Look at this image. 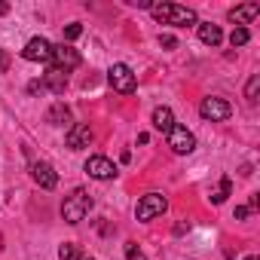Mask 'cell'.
<instances>
[{
    "mask_svg": "<svg viewBox=\"0 0 260 260\" xmlns=\"http://www.w3.org/2000/svg\"><path fill=\"white\" fill-rule=\"evenodd\" d=\"M150 13L162 22V25H175V28H190L196 25V13L190 7H178V4H153Z\"/></svg>",
    "mask_w": 260,
    "mask_h": 260,
    "instance_id": "cell-1",
    "label": "cell"
},
{
    "mask_svg": "<svg viewBox=\"0 0 260 260\" xmlns=\"http://www.w3.org/2000/svg\"><path fill=\"white\" fill-rule=\"evenodd\" d=\"M89 211H92V196H89L86 190H74V193L61 202V217H64L68 223H80Z\"/></svg>",
    "mask_w": 260,
    "mask_h": 260,
    "instance_id": "cell-2",
    "label": "cell"
},
{
    "mask_svg": "<svg viewBox=\"0 0 260 260\" xmlns=\"http://www.w3.org/2000/svg\"><path fill=\"white\" fill-rule=\"evenodd\" d=\"M107 83L113 86V92H119V95H132L135 92V74H132V68H128V64H113L110 71H107Z\"/></svg>",
    "mask_w": 260,
    "mask_h": 260,
    "instance_id": "cell-3",
    "label": "cell"
},
{
    "mask_svg": "<svg viewBox=\"0 0 260 260\" xmlns=\"http://www.w3.org/2000/svg\"><path fill=\"white\" fill-rule=\"evenodd\" d=\"M166 208H169V199H166L162 193H147V196H144V199L138 202V208H135V217L147 223V220L159 217V214H162Z\"/></svg>",
    "mask_w": 260,
    "mask_h": 260,
    "instance_id": "cell-4",
    "label": "cell"
},
{
    "mask_svg": "<svg viewBox=\"0 0 260 260\" xmlns=\"http://www.w3.org/2000/svg\"><path fill=\"white\" fill-rule=\"evenodd\" d=\"M166 138H169V147H172L175 153H181V156L196 150V138H193V132H187V125H178V122H175V125L169 128Z\"/></svg>",
    "mask_w": 260,
    "mask_h": 260,
    "instance_id": "cell-5",
    "label": "cell"
},
{
    "mask_svg": "<svg viewBox=\"0 0 260 260\" xmlns=\"http://www.w3.org/2000/svg\"><path fill=\"white\" fill-rule=\"evenodd\" d=\"M80 61H83V58H80V52H77L74 46H64V43H61V46H52V68H58V71L68 74V71L80 68Z\"/></svg>",
    "mask_w": 260,
    "mask_h": 260,
    "instance_id": "cell-6",
    "label": "cell"
},
{
    "mask_svg": "<svg viewBox=\"0 0 260 260\" xmlns=\"http://www.w3.org/2000/svg\"><path fill=\"white\" fill-rule=\"evenodd\" d=\"M199 113H202L205 119H211V122H223V119H230L233 107H230L223 98H202V104H199Z\"/></svg>",
    "mask_w": 260,
    "mask_h": 260,
    "instance_id": "cell-7",
    "label": "cell"
},
{
    "mask_svg": "<svg viewBox=\"0 0 260 260\" xmlns=\"http://www.w3.org/2000/svg\"><path fill=\"white\" fill-rule=\"evenodd\" d=\"M22 55L28 61H52V43L46 37H31L22 49Z\"/></svg>",
    "mask_w": 260,
    "mask_h": 260,
    "instance_id": "cell-8",
    "label": "cell"
},
{
    "mask_svg": "<svg viewBox=\"0 0 260 260\" xmlns=\"http://www.w3.org/2000/svg\"><path fill=\"white\" fill-rule=\"evenodd\" d=\"M86 172H89V178H95V181H113V178H116V166H113L107 156H89V159H86Z\"/></svg>",
    "mask_w": 260,
    "mask_h": 260,
    "instance_id": "cell-9",
    "label": "cell"
},
{
    "mask_svg": "<svg viewBox=\"0 0 260 260\" xmlns=\"http://www.w3.org/2000/svg\"><path fill=\"white\" fill-rule=\"evenodd\" d=\"M31 178H34V184L37 187H43V190H55V184H58V175L52 172V166L49 162H31Z\"/></svg>",
    "mask_w": 260,
    "mask_h": 260,
    "instance_id": "cell-10",
    "label": "cell"
},
{
    "mask_svg": "<svg viewBox=\"0 0 260 260\" xmlns=\"http://www.w3.org/2000/svg\"><path fill=\"white\" fill-rule=\"evenodd\" d=\"M68 147L71 150H83V147H89L92 144V128L86 125V122H77V125H71L68 128Z\"/></svg>",
    "mask_w": 260,
    "mask_h": 260,
    "instance_id": "cell-11",
    "label": "cell"
},
{
    "mask_svg": "<svg viewBox=\"0 0 260 260\" xmlns=\"http://www.w3.org/2000/svg\"><path fill=\"white\" fill-rule=\"evenodd\" d=\"M260 16V4H242V7H233L230 13H226V19L233 22V25H248L251 19H257Z\"/></svg>",
    "mask_w": 260,
    "mask_h": 260,
    "instance_id": "cell-12",
    "label": "cell"
},
{
    "mask_svg": "<svg viewBox=\"0 0 260 260\" xmlns=\"http://www.w3.org/2000/svg\"><path fill=\"white\" fill-rule=\"evenodd\" d=\"M196 31H199V40L205 46H220L223 43V31L217 25H211V22H196Z\"/></svg>",
    "mask_w": 260,
    "mask_h": 260,
    "instance_id": "cell-13",
    "label": "cell"
},
{
    "mask_svg": "<svg viewBox=\"0 0 260 260\" xmlns=\"http://www.w3.org/2000/svg\"><path fill=\"white\" fill-rule=\"evenodd\" d=\"M43 86H46L49 92L61 95V92L68 89V74H64V71H58V68H49V71L43 74Z\"/></svg>",
    "mask_w": 260,
    "mask_h": 260,
    "instance_id": "cell-14",
    "label": "cell"
},
{
    "mask_svg": "<svg viewBox=\"0 0 260 260\" xmlns=\"http://www.w3.org/2000/svg\"><path fill=\"white\" fill-rule=\"evenodd\" d=\"M172 125H175L172 107H156V110H153V128H156V132H162V135H169Z\"/></svg>",
    "mask_w": 260,
    "mask_h": 260,
    "instance_id": "cell-15",
    "label": "cell"
},
{
    "mask_svg": "<svg viewBox=\"0 0 260 260\" xmlns=\"http://www.w3.org/2000/svg\"><path fill=\"white\" fill-rule=\"evenodd\" d=\"M68 119H71V107H68L64 101H55V104L46 110V122H49V125H64Z\"/></svg>",
    "mask_w": 260,
    "mask_h": 260,
    "instance_id": "cell-16",
    "label": "cell"
},
{
    "mask_svg": "<svg viewBox=\"0 0 260 260\" xmlns=\"http://www.w3.org/2000/svg\"><path fill=\"white\" fill-rule=\"evenodd\" d=\"M230 190H233V181L230 178H220V184H217V190H211V202L214 205H220V202H226V196H230Z\"/></svg>",
    "mask_w": 260,
    "mask_h": 260,
    "instance_id": "cell-17",
    "label": "cell"
},
{
    "mask_svg": "<svg viewBox=\"0 0 260 260\" xmlns=\"http://www.w3.org/2000/svg\"><path fill=\"white\" fill-rule=\"evenodd\" d=\"M58 260H83V254H80V248L74 242H64L58 248Z\"/></svg>",
    "mask_w": 260,
    "mask_h": 260,
    "instance_id": "cell-18",
    "label": "cell"
},
{
    "mask_svg": "<svg viewBox=\"0 0 260 260\" xmlns=\"http://www.w3.org/2000/svg\"><path fill=\"white\" fill-rule=\"evenodd\" d=\"M257 89H260V74H251V80H248V86H245L248 104H257Z\"/></svg>",
    "mask_w": 260,
    "mask_h": 260,
    "instance_id": "cell-19",
    "label": "cell"
},
{
    "mask_svg": "<svg viewBox=\"0 0 260 260\" xmlns=\"http://www.w3.org/2000/svg\"><path fill=\"white\" fill-rule=\"evenodd\" d=\"M248 40H251L248 28H233V34H230V43H233V46H245Z\"/></svg>",
    "mask_w": 260,
    "mask_h": 260,
    "instance_id": "cell-20",
    "label": "cell"
},
{
    "mask_svg": "<svg viewBox=\"0 0 260 260\" xmlns=\"http://www.w3.org/2000/svg\"><path fill=\"white\" fill-rule=\"evenodd\" d=\"M125 260H147V254L135 242H125Z\"/></svg>",
    "mask_w": 260,
    "mask_h": 260,
    "instance_id": "cell-21",
    "label": "cell"
},
{
    "mask_svg": "<svg viewBox=\"0 0 260 260\" xmlns=\"http://www.w3.org/2000/svg\"><path fill=\"white\" fill-rule=\"evenodd\" d=\"M80 34H83V25H77V22H74V25H68V28H64V40H77V37H80Z\"/></svg>",
    "mask_w": 260,
    "mask_h": 260,
    "instance_id": "cell-22",
    "label": "cell"
},
{
    "mask_svg": "<svg viewBox=\"0 0 260 260\" xmlns=\"http://www.w3.org/2000/svg\"><path fill=\"white\" fill-rule=\"evenodd\" d=\"M159 46H162V49H178V40H175L172 34H159Z\"/></svg>",
    "mask_w": 260,
    "mask_h": 260,
    "instance_id": "cell-23",
    "label": "cell"
},
{
    "mask_svg": "<svg viewBox=\"0 0 260 260\" xmlns=\"http://www.w3.org/2000/svg\"><path fill=\"white\" fill-rule=\"evenodd\" d=\"M28 92H31V95H37V92H46L43 80H31V83H28Z\"/></svg>",
    "mask_w": 260,
    "mask_h": 260,
    "instance_id": "cell-24",
    "label": "cell"
},
{
    "mask_svg": "<svg viewBox=\"0 0 260 260\" xmlns=\"http://www.w3.org/2000/svg\"><path fill=\"white\" fill-rule=\"evenodd\" d=\"M7 71H10V55L0 49V74H7Z\"/></svg>",
    "mask_w": 260,
    "mask_h": 260,
    "instance_id": "cell-25",
    "label": "cell"
},
{
    "mask_svg": "<svg viewBox=\"0 0 260 260\" xmlns=\"http://www.w3.org/2000/svg\"><path fill=\"white\" fill-rule=\"evenodd\" d=\"M248 214H251V211H248V205H239V208H236V214H233V217H236V220H245V217H248Z\"/></svg>",
    "mask_w": 260,
    "mask_h": 260,
    "instance_id": "cell-26",
    "label": "cell"
},
{
    "mask_svg": "<svg viewBox=\"0 0 260 260\" xmlns=\"http://www.w3.org/2000/svg\"><path fill=\"white\" fill-rule=\"evenodd\" d=\"M128 4H132V7H141V10H150V7H153L150 0H128Z\"/></svg>",
    "mask_w": 260,
    "mask_h": 260,
    "instance_id": "cell-27",
    "label": "cell"
},
{
    "mask_svg": "<svg viewBox=\"0 0 260 260\" xmlns=\"http://www.w3.org/2000/svg\"><path fill=\"white\" fill-rule=\"evenodd\" d=\"M187 230H190V223H178V226H175V236H184Z\"/></svg>",
    "mask_w": 260,
    "mask_h": 260,
    "instance_id": "cell-28",
    "label": "cell"
},
{
    "mask_svg": "<svg viewBox=\"0 0 260 260\" xmlns=\"http://www.w3.org/2000/svg\"><path fill=\"white\" fill-rule=\"evenodd\" d=\"M10 13V4H0V16H7Z\"/></svg>",
    "mask_w": 260,
    "mask_h": 260,
    "instance_id": "cell-29",
    "label": "cell"
},
{
    "mask_svg": "<svg viewBox=\"0 0 260 260\" xmlns=\"http://www.w3.org/2000/svg\"><path fill=\"white\" fill-rule=\"evenodd\" d=\"M245 260H260V257H257V254H248V257H245Z\"/></svg>",
    "mask_w": 260,
    "mask_h": 260,
    "instance_id": "cell-30",
    "label": "cell"
},
{
    "mask_svg": "<svg viewBox=\"0 0 260 260\" xmlns=\"http://www.w3.org/2000/svg\"><path fill=\"white\" fill-rule=\"evenodd\" d=\"M83 260H92V257H83Z\"/></svg>",
    "mask_w": 260,
    "mask_h": 260,
    "instance_id": "cell-31",
    "label": "cell"
}]
</instances>
